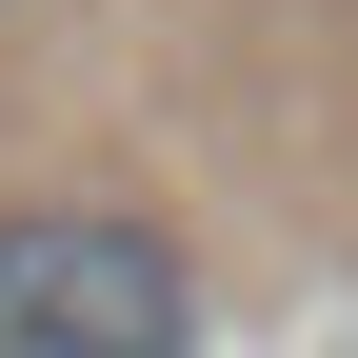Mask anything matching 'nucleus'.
I'll use <instances>...</instances> for the list:
<instances>
[{"label":"nucleus","mask_w":358,"mask_h":358,"mask_svg":"<svg viewBox=\"0 0 358 358\" xmlns=\"http://www.w3.org/2000/svg\"><path fill=\"white\" fill-rule=\"evenodd\" d=\"M179 338H199V279L159 219H120V199L0 219V358H179Z\"/></svg>","instance_id":"nucleus-1"}]
</instances>
